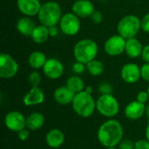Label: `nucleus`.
I'll return each mask as SVG.
<instances>
[{"label": "nucleus", "mask_w": 149, "mask_h": 149, "mask_svg": "<svg viewBox=\"0 0 149 149\" xmlns=\"http://www.w3.org/2000/svg\"><path fill=\"white\" fill-rule=\"evenodd\" d=\"M124 130L120 121L114 119H109L100 125L97 132L99 142L107 148L117 147L123 140Z\"/></svg>", "instance_id": "obj_1"}, {"label": "nucleus", "mask_w": 149, "mask_h": 149, "mask_svg": "<svg viewBox=\"0 0 149 149\" xmlns=\"http://www.w3.org/2000/svg\"><path fill=\"white\" fill-rule=\"evenodd\" d=\"M99 52L97 43L91 38L79 40L73 47V56L76 61L86 65L95 59Z\"/></svg>", "instance_id": "obj_2"}, {"label": "nucleus", "mask_w": 149, "mask_h": 149, "mask_svg": "<svg viewBox=\"0 0 149 149\" xmlns=\"http://www.w3.org/2000/svg\"><path fill=\"white\" fill-rule=\"evenodd\" d=\"M62 16V9L59 3L54 1H48L41 5L38 19L41 24L50 27L59 24Z\"/></svg>", "instance_id": "obj_3"}, {"label": "nucleus", "mask_w": 149, "mask_h": 149, "mask_svg": "<svg viewBox=\"0 0 149 149\" xmlns=\"http://www.w3.org/2000/svg\"><path fill=\"white\" fill-rule=\"evenodd\" d=\"M73 111L82 118L91 117L96 109V101L92 94L82 91L76 93L72 102Z\"/></svg>", "instance_id": "obj_4"}, {"label": "nucleus", "mask_w": 149, "mask_h": 149, "mask_svg": "<svg viewBox=\"0 0 149 149\" xmlns=\"http://www.w3.org/2000/svg\"><path fill=\"white\" fill-rule=\"evenodd\" d=\"M141 29V19L137 16L129 14L123 17L117 24L118 34L125 39L135 38Z\"/></svg>", "instance_id": "obj_5"}, {"label": "nucleus", "mask_w": 149, "mask_h": 149, "mask_svg": "<svg viewBox=\"0 0 149 149\" xmlns=\"http://www.w3.org/2000/svg\"><path fill=\"white\" fill-rule=\"evenodd\" d=\"M96 110L104 117L113 119L120 111V104L113 94H101L96 100Z\"/></svg>", "instance_id": "obj_6"}, {"label": "nucleus", "mask_w": 149, "mask_h": 149, "mask_svg": "<svg viewBox=\"0 0 149 149\" xmlns=\"http://www.w3.org/2000/svg\"><path fill=\"white\" fill-rule=\"evenodd\" d=\"M79 17L73 12H66L63 14L59 21V29L66 36H75L80 30Z\"/></svg>", "instance_id": "obj_7"}, {"label": "nucleus", "mask_w": 149, "mask_h": 149, "mask_svg": "<svg viewBox=\"0 0 149 149\" xmlns=\"http://www.w3.org/2000/svg\"><path fill=\"white\" fill-rule=\"evenodd\" d=\"M17 60L10 54L3 52L0 54V77L4 79H12L18 72Z\"/></svg>", "instance_id": "obj_8"}, {"label": "nucleus", "mask_w": 149, "mask_h": 149, "mask_svg": "<svg viewBox=\"0 0 149 149\" xmlns=\"http://www.w3.org/2000/svg\"><path fill=\"white\" fill-rule=\"evenodd\" d=\"M126 39L120 35H113L108 38L104 44V50L109 56L115 57L125 52Z\"/></svg>", "instance_id": "obj_9"}, {"label": "nucleus", "mask_w": 149, "mask_h": 149, "mask_svg": "<svg viewBox=\"0 0 149 149\" xmlns=\"http://www.w3.org/2000/svg\"><path fill=\"white\" fill-rule=\"evenodd\" d=\"M4 125L11 132L18 133L26 128V118L18 111H11L8 113L3 120Z\"/></svg>", "instance_id": "obj_10"}, {"label": "nucleus", "mask_w": 149, "mask_h": 149, "mask_svg": "<svg viewBox=\"0 0 149 149\" xmlns=\"http://www.w3.org/2000/svg\"><path fill=\"white\" fill-rule=\"evenodd\" d=\"M42 69L45 76L53 80L59 79L63 75L65 71V67L62 62L55 58H47Z\"/></svg>", "instance_id": "obj_11"}, {"label": "nucleus", "mask_w": 149, "mask_h": 149, "mask_svg": "<svg viewBox=\"0 0 149 149\" xmlns=\"http://www.w3.org/2000/svg\"><path fill=\"white\" fill-rule=\"evenodd\" d=\"M120 77L124 82L127 84H134L141 78V67L134 63H127L122 66L120 70Z\"/></svg>", "instance_id": "obj_12"}, {"label": "nucleus", "mask_w": 149, "mask_h": 149, "mask_svg": "<svg viewBox=\"0 0 149 149\" xmlns=\"http://www.w3.org/2000/svg\"><path fill=\"white\" fill-rule=\"evenodd\" d=\"M40 0H17V7L18 10L26 17L38 16L41 8Z\"/></svg>", "instance_id": "obj_13"}, {"label": "nucleus", "mask_w": 149, "mask_h": 149, "mask_svg": "<svg viewBox=\"0 0 149 149\" xmlns=\"http://www.w3.org/2000/svg\"><path fill=\"white\" fill-rule=\"evenodd\" d=\"M94 11V5L90 0H76L72 6V12L79 18L90 17Z\"/></svg>", "instance_id": "obj_14"}, {"label": "nucleus", "mask_w": 149, "mask_h": 149, "mask_svg": "<svg viewBox=\"0 0 149 149\" xmlns=\"http://www.w3.org/2000/svg\"><path fill=\"white\" fill-rule=\"evenodd\" d=\"M45 93L39 86L31 87L30 91L24 94L23 98V103L26 107L38 106L45 101Z\"/></svg>", "instance_id": "obj_15"}, {"label": "nucleus", "mask_w": 149, "mask_h": 149, "mask_svg": "<svg viewBox=\"0 0 149 149\" xmlns=\"http://www.w3.org/2000/svg\"><path fill=\"white\" fill-rule=\"evenodd\" d=\"M126 118L131 120L141 119L146 113V105L137 100L132 101L127 105L124 110Z\"/></svg>", "instance_id": "obj_16"}, {"label": "nucleus", "mask_w": 149, "mask_h": 149, "mask_svg": "<svg viewBox=\"0 0 149 149\" xmlns=\"http://www.w3.org/2000/svg\"><path fill=\"white\" fill-rule=\"evenodd\" d=\"M74 96H75V93L72 91H71L66 86L58 87L53 93L54 100L58 104L63 105V106L72 104L74 99Z\"/></svg>", "instance_id": "obj_17"}, {"label": "nucleus", "mask_w": 149, "mask_h": 149, "mask_svg": "<svg viewBox=\"0 0 149 149\" xmlns=\"http://www.w3.org/2000/svg\"><path fill=\"white\" fill-rule=\"evenodd\" d=\"M65 141V134L58 128L51 129L45 135V143L51 148H60Z\"/></svg>", "instance_id": "obj_18"}, {"label": "nucleus", "mask_w": 149, "mask_h": 149, "mask_svg": "<svg viewBox=\"0 0 149 149\" xmlns=\"http://www.w3.org/2000/svg\"><path fill=\"white\" fill-rule=\"evenodd\" d=\"M143 47L144 46H142L141 41L136 38L126 39L125 52L131 58H137L140 56H141Z\"/></svg>", "instance_id": "obj_19"}, {"label": "nucleus", "mask_w": 149, "mask_h": 149, "mask_svg": "<svg viewBox=\"0 0 149 149\" xmlns=\"http://www.w3.org/2000/svg\"><path fill=\"white\" fill-rule=\"evenodd\" d=\"M36 26L37 25L35 24L34 21L30 17H26V16L20 17L17 21V24H16L17 31L21 35L25 37H31Z\"/></svg>", "instance_id": "obj_20"}, {"label": "nucleus", "mask_w": 149, "mask_h": 149, "mask_svg": "<svg viewBox=\"0 0 149 149\" xmlns=\"http://www.w3.org/2000/svg\"><path fill=\"white\" fill-rule=\"evenodd\" d=\"M45 124V117L41 113L33 112L26 117V128L31 131L40 129Z\"/></svg>", "instance_id": "obj_21"}, {"label": "nucleus", "mask_w": 149, "mask_h": 149, "mask_svg": "<svg viewBox=\"0 0 149 149\" xmlns=\"http://www.w3.org/2000/svg\"><path fill=\"white\" fill-rule=\"evenodd\" d=\"M47 60V58L45 54L40 51H35L32 52L29 57H28V64L29 65L35 70L43 68L45 62Z\"/></svg>", "instance_id": "obj_22"}, {"label": "nucleus", "mask_w": 149, "mask_h": 149, "mask_svg": "<svg viewBox=\"0 0 149 149\" xmlns=\"http://www.w3.org/2000/svg\"><path fill=\"white\" fill-rule=\"evenodd\" d=\"M49 37H50L49 29L47 26L43 25V24L37 25L31 36L32 41L35 44H38V45H41L46 42Z\"/></svg>", "instance_id": "obj_23"}, {"label": "nucleus", "mask_w": 149, "mask_h": 149, "mask_svg": "<svg viewBox=\"0 0 149 149\" xmlns=\"http://www.w3.org/2000/svg\"><path fill=\"white\" fill-rule=\"evenodd\" d=\"M65 86L75 94L85 90L84 80L78 75H72L66 79Z\"/></svg>", "instance_id": "obj_24"}, {"label": "nucleus", "mask_w": 149, "mask_h": 149, "mask_svg": "<svg viewBox=\"0 0 149 149\" xmlns=\"http://www.w3.org/2000/svg\"><path fill=\"white\" fill-rule=\"evenodd\" d=\"M86 67L87 72L92 76H94V77L100 76L104 72V71H105L104 64L100 60H98L96 58L92 60V61H90L89 63H87L86 65Z\"/></svg>", "instance_id": "obj_25"}, {"label": "nucleus", "mask_w": 149, "mask_h": 149, "mask_svg": "<svg viewBox=\"0 0 149 149\" xmlns=\"http://www.w3.org/2000/svg\"><path fill=\"white\" fill-rule=\"evenodd\" d=\"M28 81H29L30 85L31 86V87L39 86V85H40V83L42 81L41 74L37 71L31 72L28 76Z\"/></svg>", "instance_id": "obj_26"}, {"label": "nucleus", "mask_w": 149, "mask_h": 149, "mask_svg": "<svg viewBox=\"0 0 149 149\" xmlns=\"http://www.w3.org/2000/svg\"><path fill=\"white\" fill-rule=\"evenodd\" d=\"M98 89H99V92L101 94H112V93L113 91V86L108 82H102V83H100L99 87H98Z\"/></svg>", "instance_id": "obj_27"}, {"label": "nucleus", "mask_w": 149, "mask_h": 149, "mask_svg": "<svg viewBox=\"0 0 149 149\" xmlns=\"http://www.w3.org/2000/svg\"><path fill=\"white\" fill-rule=\"evenodd\" d=\"M86 67L85 66V64L83 63H80L79 61H76L73 65H72V72L78 75V74H81L85 72V69Z\"/></svg>", "instance_id": "obj_28"}, {"label": "nucleus", "mask_w": 149, "mask_h": 149, "mask_svg": "<svg viewBox=\"0 0 149 149\" xmlns=\"http://www.w3.org/2000/svg\"><path fill=\"white\" fill-rule=\"evenodd\" d=\"M90 18H91V20H92V22L93 24H100L103 21V14H102V12H100L99 10H95L92 14Z\"/></svg>", "instance_id": "obj_29"}, {"label": "nucleus", "mask_w": 149, "mask_h": 149, "mask_svg": "<svg viewBox=\"0 0 149 149\" xmlns=\"http://www.w3.org/2000/svg\"><path fill=\"white\" fill-rule=\"evenodd\" d=\"M118 146L120 149H134V143L128 139L122 140Z\"/></svg>", "instance_id": "obj_30"}, {"label": "nucleus", "mask_w": 149, "mask_h": 149, "mask_svg": "<svg viewBox=\"0 0 149 149\" xmlns=\"http://www.w3.org/2000/svg\"><path fill=\"white\" fill-rule=\"evenodd\" d=\"M141 79H143L145 81L149 82V63H145L141 67Z\"/></svg>", "instance_id": "obj_31"}, {"label": "nucleus", "mask_w": 149, "mask_h": 149, "mask_svg": "<svg viewBox=\"0 0 149 149\" xmlns=\"http://www.w3.org/2000/svg\"><path fill=\"white\" fill-rule=\"evenodd\" d=\"M149 97L148 93L147 91H141L137 93V96H136V100L142 103V104H145L148 101Z\"/></svg>", "instance_id": "obj_32"}, {"label": "nucleus", "mask_w": 149, "mask_h": 149, "mask_svg": "<svg viewBox=\"0 0 149 149\" xmlns=\"http://www.w3.org/2000/svg\"><path fill=\"white\" fill-rule=\"evenodd\" d=\"M134 149H149V141L146 140H139L134 142Z\"/></svg>", "instance_id": "obj_33"}, {"label": "nucleus", "mask_w": 149, "mask_h": 149, "mask_svg": "<svg viewBox=\"0 0 149 149\" xmlns=\"http://www.w3.org/2000/svg\"><path fill=\"white\" fill-rule=\"evenodd\" d=\"M141 29L143 31L149 33V12L141 18Z\"/></svg>", "instance_id": "obj_34"}, {"label": "nucleus", "mask_w": 149, "mask_h": 149, "mask_svg": "<svg viewBox=\"0 0 149 149\" xmlns=\"http://www.w3.org/2000/svg\"><path fill=\"white\" fill-rule=\"evenodd\" d=\"M17 134V138L19 141H25L26 140H28L29 138V135H30V132H29V129L27 128H24L21 131H19Z\"/></svg>", "instance_id": "obj_35"}, {"label": "nucleus", "mask_w": 149, "mask_h": 149, "mask_svg": "<svg viewBox=\"0 0 149 149\" xmlns=\"http://www.w3.org/2000/svg\"><path fill=\"white\" fill-rule=\"evenodd\" d=\"M141 58L145 61V63H149V44L143 47Z\"/></svg>", "instance_id": "obj_36"}, {"label": "nucleus", "mask_w": 149, "mask_h": 149, "mask_svg": "<svg viewBox=\"0 0 149 149\" xmlns=\"http://www.w3.org/2000/svg\"><path fill=\"white\" fill-rule=\"evenodd\" d=\"M49 29V34H50V37H56L58 34V28L57 27V25H53V26H50L48 27Z\"/></svg>", "instance_id": "obj_37"}, {"label": "nucleus", "mask_w": 149, "mask_h": 149, "mask_svg": "<svg viewBox=\"0 0 149 149\" xmlns=\"http://www.w3.org/2000/svg\"><path fill=\"white\" fill-rule=\"evenodd\" d=\"M145 135H146V139L149 141V123L147 125V127L145 130Z\"/></svg>", "instance_id": "obj_38"}, {"label": "nucleus", "mask_w": 149, "mask_h": 149, "mask_svg": "<svg viewBox=\"0 0 149 149\" xmlns=\"http://www.w3.org/2000/svg\"><path fill=\"white\" fill-rule=\"evenodd\" d=\"M84 91H86V93H88L92 94V93H93V88H92V86H87V87H86V88H85V90H84Z\"/></svg>", "instance_id": "obj_39"}, {"label": "nucleus", "mask_w": 149, "mask_h": 149, "mask_svg": "<svg viewBox=\"0 0 149 149\" xmlns=\"http://www.w3.org/2000/svg\"><path fill=\"white\" fill-rule=\"evenodd\" d=\"M145 114L147 115V117L148 118L149 120V103L146 106V113Z\"/></svg>", "instance_id": "obj_40"}, {"label": "nucleus", "mask_w": 149, "mask_h": 149, "mask_svg": "<svg viewBox=\"0 0 149 149\" xmlns=\"http://www.w3.org/2000/svg\"><path fill=\"white\" fill-rule=\"evenodd\" d=\"M106 149H120V148H116V147H111V148H107Z\"/></svg>", "instance_id": "obj_41"}, {"label": "nucleus", "mask_w": 149, "mask_h": 149, "mask_svg": "<svg viewBox=\"0 0 149 149\" xmlns=\"http://www.w3.org/2000/svg\"><path fill=\"white\" fill-rule=\"evenodd\" d=\"M147 92H148V97H149V86H148V90H147Z\"/></svg>", "instance_id": "obj_42"}, {"label": "nucleus", "mask_w": 149, "mask_h": 149, "mask_svg": "<svg viewBox=\"0 0 149 149\" xmlns=\"http://www.w3.org/2000/svg\"><path fill=\"white\" fill-rule=\"evenodd\" d=\"M101 1H102V0H101Z\"/></svg>", "instance_id": "obj_43"}, {"label": "nucleus", "mask_w": 149, "mask_h": 149, "mask_svg": "<svg viewBox=\"0 0 149 149\" xmlns=\"http://www.w3.org/2000/svg\"><path fill=\"white\" fill-rule=\"evenodd\" d=\"M40 1H41V0H40Z\"/></svg>", "instance_id": "obj_44"}, {"label": "nucleus", "mask_w": 149, "mask_h": 149, "mask_svg": "<svg viewBox=\"0 0 149 149\" xmlns=\"http://www.w3.org/2000/svg\"><path fill=\"white\" fill-rule=\"evenodd\" d=\"M75 1H76V0H75Z\"/></svg>", "instance_id": "obj_45"}]
</instances>
